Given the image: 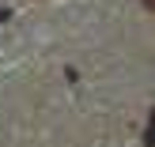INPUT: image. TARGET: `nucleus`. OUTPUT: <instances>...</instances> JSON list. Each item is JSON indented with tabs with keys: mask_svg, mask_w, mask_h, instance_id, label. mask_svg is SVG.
Wrapping results in <instances>:
<instances>
[{
	"mask_svg": "<svg viewBox=\"0 0 155 147\" xmlns=\"http://www.w3.org/2000/svg\"><path fill=\"white\" fill-rule=\"evenodd\" d=\"M144 8H151V11H155V0H144Z\"/></svg>",
	"mask_w": 155,
	"mask_h": 147,
	"instance_id": "f257e3e1",
	"label": "nucleus"
}]
</instances>
